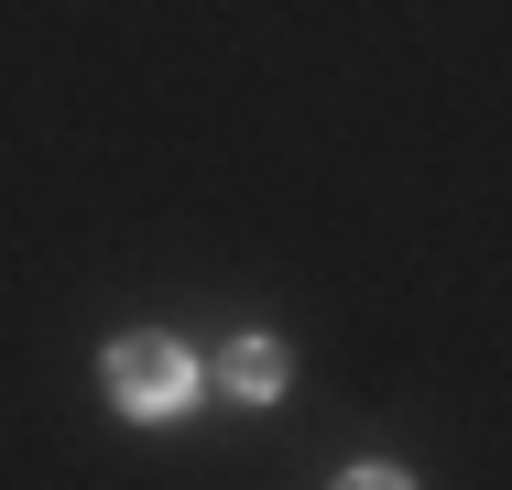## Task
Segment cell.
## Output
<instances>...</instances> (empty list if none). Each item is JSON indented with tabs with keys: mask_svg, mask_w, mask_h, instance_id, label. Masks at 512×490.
<instances>
[{
	"mask_svg": "<svg viewBox=\"0 0 512 490\" xmlns=\"http://www.w3.org/2000/svg\"><path fill=\"white\" fill-rule=\"evenodd\" d=\"M109 392H120L131 414H175V403L197 392V360H186L175 338H120V349H109Z\"/></svg>",
	"mask_w": 512,
	"mask_h": 490,
	"instance_id": "obj_1",
	"label": "cell"
},
{
	"mask_svg": "<svg viewBox=\"0 0 512 490\" xmlns=\"http://www.w3.org/2000/svg\"><path fill=\"white\" fill-rule=\"evenodd\" d=\"M229 392H251V403L284 392V349H273V338H240V349H229Z\"/></svg>",
	"mask_w": 512,
	"mask_h": 490,
	"instance_id": "obj_2",
	"label": "cell"
},
{
	"mask_svg": "<svg viewBox=\"0 0 512 490\" xmlns=\"http://www.w3.org/2000/svg\"><path fill=\"white\" fill-rule=\"evenodd\" d=\"M338 490H414V480H393V469H349Z\"/></svg>",
	"mask_w": 512,
	"mask_h": 490,
	"instance_id": "obj_3",
	"label": "cell"
}]
</instances>
